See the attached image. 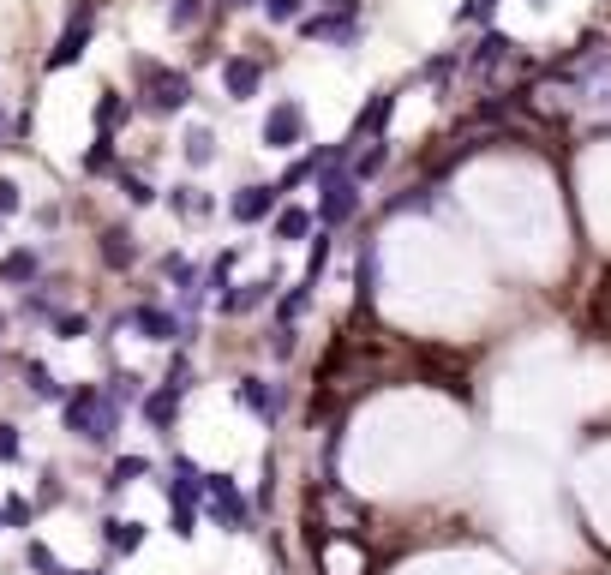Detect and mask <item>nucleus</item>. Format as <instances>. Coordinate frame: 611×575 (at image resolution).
I'll list each match as a JSON object with an SVG mask.
<instances>
[{"label":"nucleus","instance_id":"obj_1","mask_svg":"<svg viewBox=\"0 0 611 575\" xmlns=\"http://www.w3.org/2000/svg\"><path fill=\"white\" fill-rule=\"evenodd\" d=\"M120 414H126V408H120L102 384H78V390H66V402H60L66 432H72L78 444H90V450H108V444H114Z\"/></svg>","mask_w":611,"mask_h":575},{"label":"nucleus","instance_id":"obj_2","mask_svg":"<svg viewBox=\"0 0 611 575\" xmlns=\"http://www.w3.org/2000/svg\"><path fill=\"white\" fill-rule=\"evenodd\" d=\"M132 84H138V114H156V120H168L192 102V72H174L150 54H132Z\"/></svg>","mask_w":611,"mask_h":575},{"label":"nucleus","instance_id":"obj_3","mask_svg":"<svg viewBox=\"0 0 611 575\" xmlns=\"http://www.w3.org/2000/svg\"><path fill=\"white\" fill-rule=\"evenodd\" d=\"M360 192H366V180H354L348 162L324 168V174H318V228H348V222L360 216V204H366Z\"/></svg>","mask_w":611,"mask_h":575},{"label":"nucleus","instance_id":"obj_4","mask_svg":"<svg viewBox=\"0 0 611 575\" xmlns=\"http://www.w3.org/2000/svg\"><path fill=\"white\" fill-rule=\"evenodd\" d=\"M300 36H306V42L354 48V42H360V0H330L324 12H306V18H300Z\"/></svg>","mask_w":611,"mask_h":575},{"label":"nucleus","instance_id":"obj_5","mask_svg":"<svg viewBox=\"0 0 611 575\" xmlns=\"http://www.w3.org/2000/svg\"><path fill=\"white\" fill-rule=\"evenodd\" d=\"M90 36H96V0H72V12H66V30H60V42L48 48V72H66L72 60H84L90 54Z\"/></svg>","mask_w":611,"mask_h":575},{"label":"nucleus","instance_id":"obj_6","mask_svg":"<svg viewBox=\"0 0 611 575\" xmlns=\"http://www.w3.org/2000/svg\"><path fill=\"white\" fill-rule=\"evenodd\" d=\"M120 330H132V336H144V342H192V318L162 312V306H150V300L126 306V312H120Z\"/></svg>","mask_w":611,"mask_h":575},{"label":"nucleus","instance_id":"obj_7","mask_svg":"<svg viewBox=\"0 0 611 575\" xmlns=\"http://www.w3.org/2000/svg\"><path fill=\"white\" fill-rule=\"evenodd\" d=\"M204 510H210V522H222L228 534H246V528H252V504H246V492H240L228 474H204Z\"/></svg>","mask_w":611,"mask_h":575},{"label":"nucleus","instance_id":"obj_8","mask_svg":"<svg viewBox=\"0 0 611 575\" xmlns=\"http://www.w3.org/2000/svg\"><path fill=\"white\" fill-rule=\"evenodd\" d=\"M258 144H264V150H300V144H306V108H300L294 96L270 102V114H264V126H258Z\"/></svg>","mask_w":611,"mask_h":575},{"label":"nucleus","instance_id":"obj_9","mask_svg":"<svg viewBox=\"0 0 611 575\" xmlns=\"http://www.w3.org/2000/svg\"><path fill=\"white\" fill-rule=\"evenodd\" d=\"M282 210V186L276 180H252V186H240L234 198H228V216L240 222V228H258V222H270Z\"/></svg>","mask_w":611,"mask_h":575},{"label":"nucleus","instance_id":"obj_10","mask_svg":"<svg viewBox=\"0 0 611 575\" xmlns=\"http://www.w3.org/2000/svg\"><path fill=\"white\" fill-rule=\"evenodd\" d=\"M282 294V276L270 270V276H258V282H240V288H222L216 294V312L222 318H246V312H258V306H270Z\"/></svg>","mask_w":611,"mask_h":575},{"label":"nucleus","instance_id":"obj_11","mask_svg":"<svg viewBox=\"0 0 611 575\" xmlns=\"http://www.w3.org/2000/svg\"><path fill=\"white\" fill-rule=\"evenodd\" d=\"M162 492H168V510H204V468L192 456H174Z\"/></svg>","mask_w":611,"mask_h":575},{"label":"nucleus","instance_id":"obj_12","mask_svg":"<svg viewBox=\"0 0 611 575\" xmlns=\"http://www.w3.org/2000/svg\"><path fill=\"white\" fill-rule=\"evenodd\" d=\"M180 402H186V390L162 378L156 390H144V402H138V414H144V426H150L156 438H174V420H180Z\"/></svg>","mask_w":611,"mask_h":575},{"label":"nucleus","instance_id":"obj_13","mask_svg":"<svg viewBox=\"0 0 611 575\" xmlns=\"http://www.w3.org/2000/svg\"><path fill=\"white\" fill-rule=\"evenodd\" d=\"M264 84V60L258 54H222V96L228 102H252Z\"/></svg>","mask_w":611,"mask_h":575},{"label":"nucleus","instance_id":"obj_14","mask_svg":"<svg viewBox=\"0 0 611 575\" xmlns=\"http://www.w3.org/2000/svg\"><path fill=\"white\" fill-rule=\"evenodd\" d=\"M234 402H240L252 420H264V426L282 420V390H276L270 378H240V384H234Z\"/></svg>","mask_w":611,"mask_h":575},{"label":"nucleus","instance_id":"obj_15","mask_svg":"<svg viewBox=\"0 0 611 575\" xmlns=\"http://www.w3.org/2000/svg\"><path fill=\"white\" fill-rule=\"evenodd\" d=\"M390 114H396V90H372V102L354 114V144H366V138H384L390 132Z\"/></svg>","mask_w":611,"mask_h":575},{"label":"nucleus","instance_id":"obj_16","mask_svg":"<svg viewBox=\"0 0 611 575\" xmlns=\"http://www.w3.org/2000/svg\"><path fill=\"white\" fill-rule=\"evenodd\" d=\"M504 60H516V36H504V30H486L468 48V72H498Z\"/></svg>","mask_w":611,"mask_h":575},{"label":"nucleus","instance_id":"obj_17","mask_svg":"<svg viewBox=\"0 0 611 575\" xmlns=\"http://www.w3.org/2000/svg\"><path fill=\"white\" fill-rule=\"evenodd\" d=\"M312 228H318V210H306V204H282V210L270 216V234H276L282 246H300V240H312Z\"/></svg>","mask_w":611,"mask_h":575},{"label":"nucleus","instance_id":"obj_18","mask_svg":"<svg viewBox=\"0 0 611 575\" xmlns=\"http://www.w3.org/2000/svg\"><path fill=\"white\" fill-rule=\"evenodd\" d=\"M102 546H108L114 558H138V552H144V522H132V516H108V522H102Z\"/></svg>","mask_w":611,"mask_h":575},{"label":"nucleus","instance_id":"obj_19","mask_svg":"<svg viewBox=\"0 0 611 575\" xmlns=\"http://www.w3.org/2000/svg\"><path fill=\"white\" fill-rule=\"evenodd\" d=\"M42 276V252L36 246H12L6 258H0V282H12V288H30Z\"/></svg>","mask_w":611,"mask_h":575},{"label":"nucleus","instance_id":"obj_20","mask_svg":"<svg viewBox=\"0 0 611 575\" xmlns=\"http://www.w3.org/2000/svg\"><path fill=\"white\" fill-rule=\"evenodd\" d=\"M168 210L186 222H204V216H216V198L204 186H168Z\"/></svg>","mask_w":611,"mask_h":575},{"label":"nucleus","instance_id":"obj_21","mask_svg":"<svg viewBox=\"0 0 611 575\" xmlns=\"http://www.w3.org/2000/svg\"><path fill=\"white\" fill-rule=\"evenodd\" d=\"M102 264H108L114 276L138 264V240H132V228H102Z\"/></svg>","mask_w":611,"mask_h":575},{"label":"nucleus","instance_id":"obj_22","mask_svg":"<svg viewBox=\"0 0 611 575\" xmlns=\"http://www.w3.org/2000/svg\"><path fill=\"white\" fill-rule=\"evenodd\" d=\"M132 114H138V102H126L120 90H102V96H96V132H108V138H114Z\"/></svg>","mask_w":611,"mask_h":575},{"label":"nucleus","instance_id":"obj_23","mask_svg":"<svg viewBox=\"0 0 611 575\" xmlns=\"http://www.w3.org/2000/svg\"><path fill=\"white\" fill-rule=\"evenodd\" d=\"M312 294H318V282H306V276H300L288 294H276V324H288V330H294V324L312 312Z\"/></svg>","mask_w":611,"mask_h":575},{"label":"nucleus","instance_id":"obj_24","mask_svg":"<svg viewBox=\"0 0 611 575\" xmlns=\"http://www.w3.org/2000/svg\"><path fill=\"white\" fill-rule=\"evenodd\" d=\"M24 390H30L36 402H66V384L54 378L48 360H24Z\"/></svg>","mask_w":611,"mask_h":575},{"label":"nucleus","instance_id":"obj_25","mask_svg":"<svg viewBox=\"0 0 611 575\" xmlns=\"http://www.w3.org/2000/svg\"><path fill=\"white\" fill-rule=\"evenodd\" d=\"M18 318H24V324H54V318H60V300H54L48 288L30 282V288L18 294Z\"/></svg>","mask_w":611,"mask_h":575},{"label":"nucleus","instance_id":"obj_26","mask_svg":"<svg viewBox=\"0 0 611 575\" xmlns=\"http://www.w3.org/2000/svg\"><path fill=\"white\" fill-rule=\"evenodd\" d=\"M180 156H186V168H210V162H216V132H210V126H186Z\"/></svg>","mask_w":611,"mask_h":575},{"label":"nucleus","instance_id":"obj_27","mask_svg":"<svg viewBox=\"0 0 611 575\" xmlns=\"http://www.w3.org/2000/svg\"><path fill=\"white\" fill-rule=\"evenodd\" d=\"M384 162H390V138H366V144L354 150V162H348V168H354V180H378V174H384Z\"/></svg>","mask_w":611,"mask_h":575},{"label":"nucleus","instance_id":"obj_28","mask_svg":"<svg viewBox=\"0 0 611 575\" xmlns=\"http://www.w3.org/2000/svg\"><path fill=\"white\" fill-rule=\"evenodd\" d=\"M114 186H120V198H126L132 210H150V204H156V186H150L138 168H114Z\"/></svg>","mask_w":611,"mask_h":575},{"label":"nucleus","instance_id":"obj_29","mask_svg":"<svg viewBox=\"0 0 611 575\" xmlns=\"http://www.w3.org/2000/svg\"><path fill=\"white\" fill-rule=\"evenodd\" d=\"M162 276H168L180 294H204V276H198V264H192V258H180V252H168V258H162Z\"/></svg>","mask_w":611,"mask_h":575},{"label":"nucleus","instance_id":"obj_30","mask_svg":"<svg viewBox=\"0 0 611 575\" xmlns=\"http://www.w3.org/2000/svg\"><path fill=\"white\" fill-rule=\"evenodd\" d=\"M144 474H150V456H114V468H108L102 486H108V492H126V486L144 480Z\"/></svg>","mask_w":611,"mask_h":575},{"label":"nucleus","instance_id":"obj_31","mask_svg":"<svg viewBox=\"0 0 611 575\" xmlns=\"http://www.w3.org/2000/svg\"><path fill=\"white\" fill-rule=\"evenodd\" d=\"M462 66H468V54H462V48H450V54H432V60L420 66V78H426V84H450Z\"/></svg>","mask_w":611,"mask_h":575},{"label":"nucleus","instance_id":"obj_32","mask_svg":"<svg viewBox=\"0 0 611 575\" xmlns=\"http://www.w3.org/2000/svg\"><path fill=\"white\" fill-rule=\"evenodd\" d=\"M354 294H360V306H372V294H378V246H360V270H354Z\"/></svg>","mask_w":611,"mask_h":575},{"label":"nucleus","instance_id":"obj_33","mask_svg":"<svg viewBox=\"0 0 611 575\" xmlns=\"http://www.w3.org/2000/svg\"><path fill=\"white\" fill-rule=\"evenodd\" d=\"M204 12H210V0H174V6H168V30H174V36H186V30H198V24H204Z\"/></svg>","mask_w":611,"mask_h":575},{"label":"nucleus","instance_id":"obj_34","mask_svg":"<svg viewBox=\"0 0 611 575\" xmlns=\"http://www.w3.org/2000/svg\"><path fill=\"white\" fill-rule=\"evenodd\" d=\"M330 252H336V228H318V240H312V258H306V282H324V264H330Z\"/></svg>","mask_w":611,"mask_h":575},{"label":"nucleus","instance_id":"obj_35","mask_svg":"<svg viewBox=\"0 0 611 575\" xmlns=\"http://www.w3.org/2000/svg\"><path fill=\"white\" fill-rule=\"evenodd\" d=\"M108 396H114L120 408H138V402H144V378H138V372H114V378H108Z\"/></svg>","mask_w":611,"mask_h":575},{"label":"nucleus","instance_id":"obj_36","mask_svg":"<svg viewBox=\"0 0 611 575\" xmlns=\"http://www.w3.org/2000/svg\"><path fill=\"white\" fill-rule=\"evenodd\" d=\"M234 264H240V246H228V252L204 270V294H222V288H228V276H234Z\"/></svg>","mask_w":611,"mask_h":575},{"label":"nucleus","instance_id":"obj_37","mask_svg":"<svg viewBox=\"0 0 611 575\" xmlns=\"http://www.w3.org/2000/svg\"><path fill=\"white\" fill-rule=\"evenodd\" d=\"M78 168H84V174H108V168H114V138L96 132V144H90V156H84Z\"/></svg>","mask_w":611,"mask_h":575},{"label":"nucleus","instance_id":"obj_38","mask_svg":"<svg viewBox=\"0 0 611 575\" xmlns=\"http://www.w3.org/2000/svg\"><path fill=\"white\" fill-rule=\"evenodd\" d=\"M258 12H264L270 24H300V18H306V0H258Z\"/></svg>","mask_w":611,"mask_h":575},{"label":"nucleus","instance_id":"obj_39","mask_svg":"<svg viewBox=\"0 0 611 575\" xmlns=\"http://www.w3.org/2000/svg\"><path fill=\"white\" fill-rule=\"evenodd\" d=\"M24 570H36V575H66V570H60V558H54L42 540H30V546H24Z\"/></svg>","mask_w":611,"mask_h":575},{"label":"nucleus","instance_id":"obj_40","mask_svg":"<svg viewBox=\"0 0 611 575\" xmlns=\"http://www.w3.org/2000/svg\"><path fill=\"white\" fill-rule=\"evenodd\" d=\"M48 330H54L60 342H78V336H90V318H84V312H60Z\"/></svg>","mask_w":611,"mask_h":575},{"label":"nucleus","instance_id":"obj_41","mask_svg":"<svg viewBox=\"0 0 611 575\" xmlns=\"http://www.w3.org/2000/svg\"><path fill=\"white\" fill-rule=\"evenodd\" d=\"M18 210H24V186L0 174V216H18Z\"/></svg>","mask_w":611,"mask_h":575},{"label":"nucleus","instance_id":"obj_42","mask_svg":"<svg viewBox=\"0 0 611 575\" xmlns=\"http://www.w3.org/2000/svg\"><path fill=\"white\" fill-rule=\"evenodd\" d=\"M162 378H168V384H180V390H192V360H186V354H174Z\"/></svg>","mask_w":611,"mask_h":575},{"label":"nucleus","instance_id":"obj_43","mask_svg":"<svg viewBox=\"0 0 611 575\" xmlns=\"http://www.w3.org/2000/svg\"><path fill=\"white\" fill-rule=\"evenodd\" d=\"M24 456V444H18V426H6L0 420V462H18Z\"/></svg>","mask_w":611,"mask_h":575},{"label":"nucleus","instance_id":"obj_44","mask_svg":"<svg viewBox=\"0 0 611 575\" xmlns=\"http://www.w3.org/2000/svg\"><path fill=\"white\" fill-rule=\"evenodd\" d=\"M12 138H18V114H12V108H6V102H0V150H6V144H12Z\"/></svg>","mask_w":611,"mask_h":575},{"label":"nucleus","instance_id":"obj_45","mask_svg":"<svg viewBox=\"0 0 611 575\" xmlns=\"http://www.w3.org/2000/svg\"><path fill=\"white\" fill-rule=\"evenodd\" d=\"M210 6H222V12H240V6H258V0H210Z\"/></svg>","mask_w":611,"mask_h":575},{"label":"nucleus","instance_id":"obj_46","mask_svg":"<svg viewBox=\"0 0 611 575\" xmlns=\"http://www.w3.org/2000/svg\"><path fill=\"white\" fill-rule=\"evenodd\" d=\"M0 534H6V504H0Z\"/></svg>","mask_w":611,"mask_h":575},{"label":"nucleus","instance_id":"obj_47","mask_svg":"<svg viewBox=\"0 0 611 575\" xmlns=\"http://www.w3.org/2000/svg\"><path fill=\"white\" fill-rule=\"evenodd\" d=\"M6 324H12V318H6V312H0V336H6Z\"/></svg>","mask_w":611,"mask_h":575},{"label":"nucleus","instance_id":"obj_48","mask_svg":"<svg viewBox=\"0 0 611 575\" xmlns=\"http://www.w3.org/2000/svg\"><path fill=\"white\" fill-rule=\"evenodd\" d=\"M66 575H102V570H66Z\"/></svg>","mask_w":611,"mask_h":575}]
</instances>
